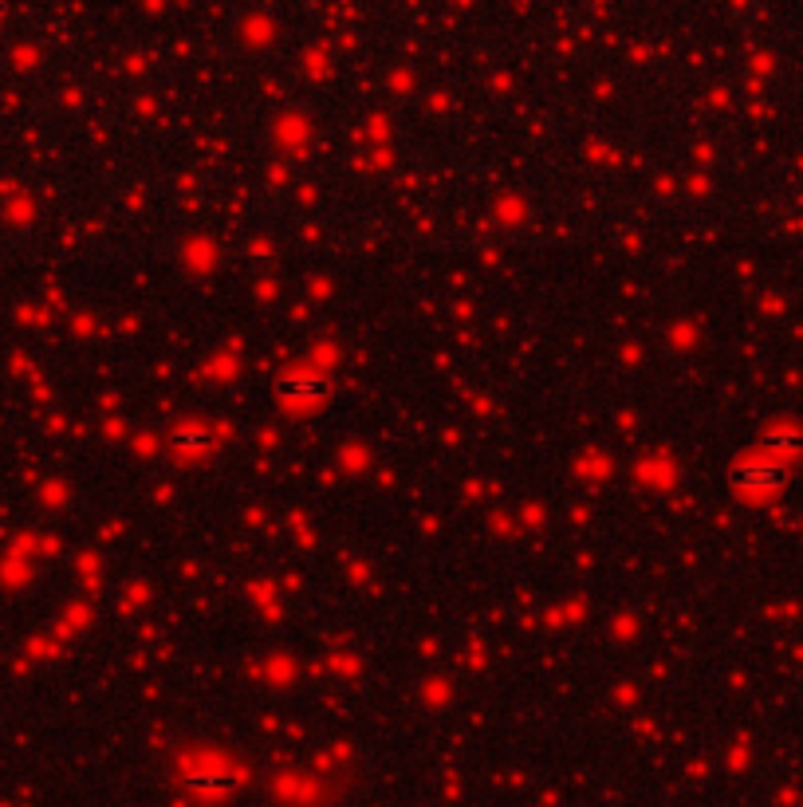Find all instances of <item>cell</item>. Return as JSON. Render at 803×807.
I'll return each mask as SVG.
<instances>
[{"label": "cell", "mask_w": 803, "mask_h": 807, "mask_svg": "<svg viewBox=\"0 0 803 807\" xmlns=\"http://www.w3.org/2000/svg\"><path fill=\"white\" fill-rule=\"evenodd\" d=\"M788 481V473L780 462H768V457H748L733 469V485L748 497H765V492H776Z\"/></svg>", "instance_id": "2"}, {"label": "cell", "mask_w": 803, "mask_h": 807, "mask_svg": "<svg viewBox=\"0 0 803 807\" xmlns=\"http://www.w3.org/2000/svg\"><path fill=\"white\" fill-rule=\"evenodd\" d=\"M276 390H280V398H284V402H292V406H316V402H324L331 386H327V378H319V375L292 371V375L280 378Z\"/></svg>", "instance_id": "3"}, {"label": "cell", "mask_w": 803, "mask_h": 807, "mask_svg": "<svg viewBox=\"0 0 803 807\" xmlns=\"http://www.w3.org/2000/svg\"><path fill=\"white\" fill-rule=\"evenodd\" d=\"M170 442H173V450H182V453L213 450V430L201 422H190V425H182V430H173Z\"/></svg>", "instance_id": "4"}, {"label": "cell", "mask_w": 803, "mask_h": 807, "mask_svg": "<svg viewBox=\"0 0 803 807\" xmlns=\"http://www.w3.org/2000/svg\"><path fill=\"white\" fill-rule=\"evenodd\" d=\"M768 450H803V433L792 430V425H776V430L765 433Z\"/></svg>", "instance_id": "5"}, {"label": "cell", "mask_w": 803, "mask_h": 807, "mask_svg": "<svg viewBox=\"0 0 803 807\" xmlns=\"http://www.w3.org/2000/svg\"><path fill=\"white\" fill-rule=\"evenodd\" d=\"M240 784V772L233 764H225L220 757L213 760H197L190 772H185V788L193 796H225Z\"/></svg>", "instance_id": "1"}]
</instances>
